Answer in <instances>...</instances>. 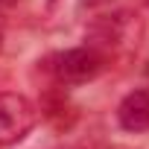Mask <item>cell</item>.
I'll list each match as a JSON object with an SVG mask.
<instances>
[{"label":"cell","mask_w":149,"mask_h":149,"mask_svg":"<svg viewBox=\"0 0 149 149\" xmlns=\"http://www.w3.org/2000/svg\"><path fill=\"white\" fill-rule=\"evenodd\" d=\"M143 38V21L134 12H111L100 15L85 29V44L94 47L105 61L114 56H129L140 47Z\"/></svg>","instance_id":"6da1fadb"},{"label":"cell","mask_w":149,"mask_h":149,"mask_svg":"<svg viewBox=\"0 0 149 149\" xmlns=\"http://www.w3.org/2000/svg\"><path fill=\"white\" fill-rule=\"evenodd\" d=\"M105 64L108 61L94 47L82 44V47H70V50H61V53L50 56L47 58V73L58 85H85V82L100 76L105 70Z\"/></svg>","instance_id":"7a4b0ae2"},{"label":"cell","mask_w":149,"mask_h":149,"mask_svg":"<svg viewBox=\"0 0 149 149\" xmlns=\"http://www.w3.org/2000/svg\"><path fill=\"white\" fill-rule=\"evenodd\" d=\"M38 123V108L18 91H0V146L21 143Z\"/></svg>","instance_id":"3957f363"},{"label":"cell","mask_w":149,"mask_h":149,"mask_svg":"<svg viewBox=\"0 0 149 149\" xmlns=\"http://www.w3.org/2000/svg\"><path fill=\"white\" fill-rule=\"evenodd\" d=\"M117 126L129 134L149 132V88L129 91L117 105Z\"/></svg>","instance_id":"277c9868"},{"label":"cell","mask_w":149,"mask_h":149,"mask_svg":"<svg viewBox=\"0 0 149 149\" xmlns=\"http://www.w3.org/2000/svg\"><path fill=\"white\" fill-rule=\"evenodd\" d=\"M146 6H149V0H146Z\"/></svg>","instance_id":"5b68a950"},{"label":"cell","mask_w":149,"mask_h":149,"mask_svg":"<svg viewBox=\"0 0 149 149\" xmlns=\"http://www.w3.org/2000/svg\"><path fill=\"white\" fill-rule=\"evenodd\" d=\"M146 73H149V67H146Z\"/></svg>","instance_id":"8992f818"}]
</instances>
